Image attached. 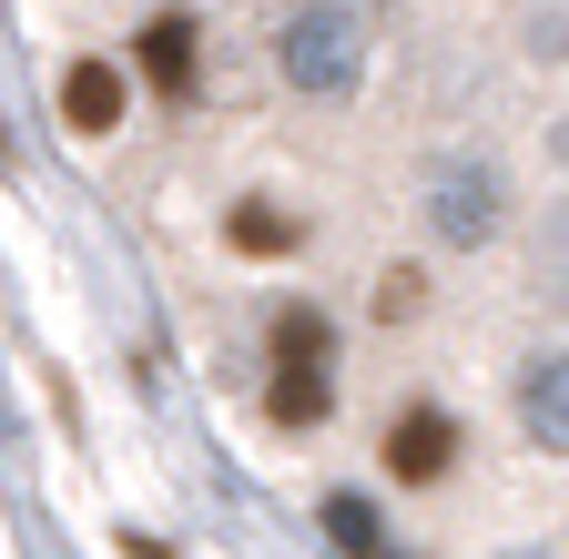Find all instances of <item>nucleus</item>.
<instances>
[{
  "label": "nucleus",
  "instance_id": "nucleus-5",
  "mask_svg": "<svg viewBox=\"0 0 569 559\" xmlns=\"http://www.w3.org/2000/svg\"><path fill=\"white\" fill-rule=\"evenodd\" d=\"M193 41H203V31H193L183 11H163V21H142V82L183 102V92H193Z\"/></svg>",
  "mask_w": 569,
  "mask_h": 559
},
{
  "label": "nucleus",
  "instance_id": "nucleus-2",
  "mask_svg": "<svg viewBox=\"0 0 569 559\" xmlns=\"http://www.w3.org/2000/svg\"><path fill=\"white\" fill-rule=\"evenodd\" d=\"M498 224H509V173H498L488 153H438L427 163V234L438 244H488Z\"/></svg>",
  "mask_w": 569,
  "mask_h": 559
},
{
  "label": "nucleus",
  "instance_id": "nucleus-8",
  "mask_svg": "<svg viewBox=\"0 0 569 559\" xmlns=\"http://www.w3.org/2000/svg\"><path fill=\"white\" fill-rule=\"evenodd\" d=\"M519 417H529V438L559 458L569 448V407H559V357H529V377H519Z\"/></svg>",
  "mask_w": 569,
  "mask_h": 559
},
{
  "label": "nucleus",
  "instance_id": "nucleus-11",
  "mask_svg": "<svg viewBox=\"0 0 569 559\" xmlns=\"http://www.w3.org/2000/svg\"><path fill=\"white\" fill-rule=\"evenodd\" d=\"M417 296H427L417 264H387V274H377V316H417Z\"/></svg>",
  "mask_w": 569,
  "mask_h": 559
},
{
  "label": "nucleus",
  "instance_id": "nucleus-4",
  "mask_svg": "<svg viewBox=\"0 0 569 559\" xmlns=\"http://www.w3.org/2000/svg\"><path fill=\"white\" fill-rule=\"evenodd\" d=\"M61 122L71 132H82V143H102V132L122 122V72H112V61H61Z\"/></svg>",
  "mask_w": 569,
  "mask_h": 559
},
{
  "label": "nucleus",
  "instance_id": "nucleus-10",
  "mask_svg": "<svg viewBox=\"0 0 569 559\" xmlns=\"http://www.w3.org/2000/svg\"><path fill=\"white\" fill-rule=\"evenodd\" d=\"M316 519H326V539H336L346 559H387V529H377V509L356 499V488H326V509H316Z\"/></svg>",
  "mask_w": 569,
  "mask_h": 559
},
{
  "label": "nucleus",
  "instance_id": "nucleus-9",
  "mask_svg": "<svg viewBox=\"0 0 569 559\" xmlns=\"http://www.w3.org/2000/svg\"><path fill=\"white\" fill-rule=\"evenodd\" d=\"M264 346H274V367H326V357H336V326H326L316 306H274Z\"/></svg>",
  "mask_w": 569,
  "mask_h": 559
},
{
  "label": "nucleus",
  "instance_id": "nucleus-7",
  "mask_svg": "<svg viewBox=\"0 0 569 559\" xmlns=\"http://www.w3.org/2000/svg\"><path fill=\"white\" fill-rule=\"evenodd\" d=\"M224 244L254 254V264H274V254L306 244V214H284V203H234V214H224Z\"/></svg>",
  "mask_w": 569,
  "mask_h": 559
},
{
  "label": "nucleus",
  "instance_id": "nucleus-6",
  "mask_svg": "<svg viewBox=\"0 0 569 559\" xmlns=\"http://www.w3.org/2000/svg\"><path fill=\"white\" fill-rule=\"evenodd\" d=\"M326 407H336V377H326V367H274L264 417H274L284 438H296V428H326Z\"/></svg>",
  "mask_w": 569,
  "mask_h": 559
},
{
  "label": "nucleus",
  "instance_id": "nucleus-1",
  "mask_svg": "<svg viewBox=\"0 0 569 559\" xmlns=\"http://www.w3.org/2000/svg\"><path fill=\"white\" fill-rule=\"evenodd\" d=\"M274 72L296 82L306 102H346L356 82H367V31H356V11H346V0H306V11H284Z\"/></svg>",
  "mask_w": 569,
  "mask_h": 559
},
{
  "label": "nucleus",
  "instance_id": "nucleus-3",
  "mask_svg": "<svg viewBox=\"0 0 569 559\" xmlns=\"http://www.w3.org/2000/svg\"><path fill=\"white\" fill-rule=\"evenodd\" d=\"M458 448H468V438H458L448 407H407L397 428H387V478H397V488H438V478L458 468Z\"/></svg>",
  "mask_w": 569,
  "mask_h": 559
}]
</instances>
